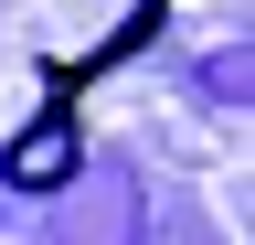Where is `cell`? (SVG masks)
<instances>
[{
  "instance_id": "obj_1",
  "label": "cell",
  "mask_w": 255,
  "mask_h": 245,
  "mask_svg": "<svg viewBox=\"0 0 255 245\" xmlns=\"http://www.w3.org/2000/svg\"><path fill=\"white\" fill-rule=\"evenodd\" d=\"M75 149H85L75 96H43V117L0 149V181H11V192H53V181H75Z\"/></svg>"
}]
</instances>
